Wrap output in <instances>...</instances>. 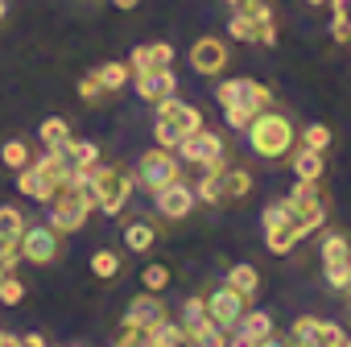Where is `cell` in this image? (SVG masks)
<instances>
[{"label": "cell", "mask_w": 351, "mask_h": 347, "mask_svg": "<svg viewBox=\"0 0 351 347\" xmlns=\"http://www.w3.org/2000/svg\"><path fill=\"white\" fill-rule=\"evenodd\" d=\"M75 178V165L66 161L62 149H46L38 161H29L25 169H17V191L34 203H50L66 182Z\"/></svg>", "instance_id": "6da1fadb"}, {"label": "cell", "mask_w": 351, "mask_h": 347, "mask_svg": "<svg viewBox=\"0 0 351 347\" xmlns=\"http://www.w3.org/2000/svg\"><path fill=\"white\" fill-rule=\"evenodd\" d=\"M244 132H248V149H252L256 157H265V161H277V157L293 153V141H298L293 124H289L281 112H273V108L256 112Z\"/></svg>", "instance_id": "7a4b0ae2"}, {"label": "cell", "mask_w": 351, "mask_h": 347, "mask_svg": "<svg viewBox=\"0 0 351 347\" xmlns=\"http://www.w3.org/2000/svg\"><path fill=\"white\" fill-rule=\"evenodd\" d=\"M132 174L116 169V165H95L91 169V191H95V211L104 215H120L132 199Z\"/></svg>", "instance_id": "3957f363"}, {"label": "cell", "mask_w": 351, "mask_h": 347, "mask_svg": "<svg viewBox=\"0 0 351 347\" xmlns=\"http://www.w3.org/2000/svg\"><path fill=\"white\" fill-rule=\"evenodd\" d=\"M261 219H265V244H269V252H273V256L293 252V244L302 240V228H298L293 207H289L285 199H281V203H269Z\"/></svg>", "instance_id": "277c9868"}, {"label": "cell", "mask_w": 351, "mask_h": 347, "mask_svg": "<svg viewBox=\"0 0 351 347\" xmlns=\"http://www.w3.org/2000/svg\"><path fill=\"white\" fill-rule=\"evenodd\" d=\"M132 182L136 187H145V191H161V187H169V182H178V157H173V149H149V153H141V161H136V174H132Z\"/></svg>", "instance_id": "5b68a950"}, {"label": "cell", "mask_w": 351, "mask_h": 347, "mask_svg": "<svg viewBox=\"0 0 351 347\" xmlns=\"http://www.w3.org/2000/svg\"><path fill=\"white\" fill-rule=\"evenodd\" d=\"M215 95H219V104L223 108H244V112H265V108H273V91L265 87V83H256V79H223L219 87H215Z\"/></svg>", "instance_id": "8992f818"}, {"label": "cell", "mask_w": 351, "mask_h": 347, "mask_svg": "<svg viewBox=\"0 0 351 347\" xmlns=\"http://www.w3.org/2000/svg\"><path fill=\"white\" fill-rule=\"evenodd\" d=\"M322 277H326L330 289L351 294V244H347V236H339V232H330V236L322 240Z\"/></svg>", "instance_id": "52a82bcc"}, {"label": "cell", "mask_w": 351, "mask_h": 347, "mask_svg": "<svg viewBox=\"0 0 351 347\" xmlns=\"http://www.w3.org/2000/svg\"><path fill=\"white\" fill-rule=\"evenodd\" d=\"M343 326L339 322H326V318H314V314H302L293 318L289 326V347H343Z\"/></svg>", "instance_id": "ba28073f"}, {"label": "cell", "mask_w": 351, "mask_h": 347, "mask_svg": "<svg viewBox=\"0 0 351 347\" xmlns=\"http://www.w3.org/2000/svg\"><path fill=\"white\" fill-rule=\"evenodd\" d=\"M285 203L293 207L302 236H310V232H318V228L326 224V207H322V199H318V187H314V182H302V178H298V187L289 191V199H285Z\"/></svg>", "instance_id": "9c48e42d"}, {"label": "cell", "mask_w": 351, "mask_h": 347, "mask_svg": "<svg viewBox=\"0 0 351 347\" xmlns=\"http://www.w3.org/2000/svg\"><path fill=\"white\" fill-rule=\"evenodd\" d=\"M178 153H182V161H191V165L223 169V141H219L215 132H207V128H199V132L182 136V141H178Z\"/></svg>", "instance_id": "30bf717a"}, {"label": "cell", "mask_w": 351, "mask_h": 347, "mask_svg": "<svg viewBox=\"0 0 351 347\" xmlns=\"http://www.w3.org/2000/svg\"><path fill=\"white\" fill-rule=\"evenodd\" d=\"M58 232L50 228V224H42V228H25V236L17 240V252H21V261H29V265H50L54 256H58Z\"/></svg>", "instance_id": "8fae6325"}, {"label": "cell", "mask_w": 351, "mask_h": 347, "mask_svg": "<svg viewBox=\"0 0 351 347\" xmlns=\"http://www.w3.org/2000/svg\"><path fill=\"white\" fill-rule=\"evenodd\" d=\"M244 310H248V298L236 294L232 285H219V289L207 298V318H211L219 331H232V326L244 318Z\"/></svg>", "instance_id": "7c38bea8"}, {"label": "cell", "mask_w": 351, "mask_h": 347, "mask_svg": "<svg viewBox=\"0 0 351 347\" xmlns=\"http://www.w3.org/2000/svg\"><path fill=\"white\" fill-rule=\"evenodd\" d=\"M165 318H169V314H165V306H161V302H157V294H149V289H145V294H136V298L128 302V310H124V326H136V331H145V335H149V331H157Z\"/></svg>", "instance_id": "4fadbf2b"}, {"label": "cell", "mask_w": 351, "mask_h": 347, "mask_svg": "<svg viewBox=\"0 0 351 347\" xmlns=\"http://www.w3.org/2000/svg\"><path fill=\"white\" fill-rule=\"evenodd\" d=\"M191 67H195L199 75H207V79L223 75V67H228V46H223L219 38H199V42L191 46Z\"/></svg>", "instance_id": "5bb4252c"}, {"label": "cell", "mask_w": 351, "mask_h": 347, "mask_svg": "<svg viewBox=\"0 0 351 347\" xmlns=\"http://www.w3.org/2000/svg\"><path fill=\"white\" fill-rule=\"evenodd\" d=\"M195 203H199V199H195V191H191L182 178L157 191V211H161L165 219H186V215L195 211Z\"/></svg>", "instance_id": "9a60e30c"}, {"label": "cell", "mask_w": 351, "mask_h": 347, "mask_svg": "<svg viewBox=\"0 0 351 347\" xmlns=\"http://www.w3.org/2000/svg\"><path fill=\"white\" fill-rule=\"evenodd\" d=\"M169 62H173V46H169V42H145V46L132 50L128 71H132V75H145V71H161V67H169Z\"/></svg>", "instance_id": "2e32d148"}, {"label": "cell", "mask_w": 351, "mask_h": 347, "mask_svg": "<svg viewBox=\"0 0 351 347\" xmlns=\"http://www.w3.org/2000/svg\"><path fill=\"white\" fill-rule=\"evenodd\" d=\"M132 79H136V95H141L145 104H157V99L173 95V87H178V79H173L169 67H161V71H145V75H132Z\"/></svg>", "instance_id": "e0dca14e"}, {"label": "cell", "mask_w": 351, "mask_h": 347, "mask_svg": "<svg viewBox=\"0 0 351 347\" xmlns=\"http://www.w3.org/2000/svg\"><path fill=\"white\" fill-rule=\"evenodd\" d=\"M322 169H326V157H322L318 149H306V145H302V149L293 153V174H298L302 182H318Z\"/></svg>", "instance_id": "ac0fdd59"}, {"label": "cell", "mask_w": 351, "mask_h": 347, "mask_svg": "<svg viewBox=\"0 0 351 347\" xmlns=\"http://www.w3.org/2000/svg\"><path fill=\"white\" fill-rule=\"evenodd\" d=\"M58 149L66 153V161H71L75 169H95V165H99V145H95V141H75V136H71V141L58 145Z\"/></svg>", "instance_id": "d6986e66"}, {"label": "cell", "mask_w": 351, "mask_h": 347, "mask_svg": "<svg viewBox=\"0 0 351 347\" xmlns=\"http://www.w3.org/2000/svg\"><path fill=\"white\" fill-rule=\"evenodd\" d=\"M91 75H95V83H99L108 95H112V91H120V87H128V79H132L128 62H104V67H95Z\"/></svg>", "instance_id": "ffe728a7"}, {"label": "cell", "mask_w": 351, "mask_h": 347, "mask_svg": "<svg viewBox=\"0 0 351 347\" xmlns=\"http://www.w3.org/2000/svg\"><path fill=\"white\" fill-rule=\"evenodd\" d=\"M223 285H232L236 294L252 298V294L261 289V273H256L252 265H232V269H228V281H223Z\"/></svg>", "instance_id": "44dd1931"}, {"label": "cell", "mask_w": 351, "mask_h": 347, "mask_svg": "<svg viewBox=\"0 0 351 347\" xmlns=\"http://www.w3.org/2000/svg\"><path fill=\"white\" fill-rule=\"evenodd\" d=\"M153 240H157V232L149 228V219H132V224L124 228V244H128V252H149Z\"/></svg>", "instance_id": "7402d4cb"}, {"label": "cell", "mask_w": 351, "mask_h": 347, "mask_svg": "<svg viewBox=\"0 0 351 347\" xmlns=\"http://www.w3.org/2000/svg\"><path fill=\"white\" fill-rule=\"evenodd\" d=\"M236 326H240L248 339H256V343H261V339H269V335H277V331H273V318H269L265 310H244V318H240Z\"/></svg>", "instance_id": "603a6c76"}, {"label": "cell", "mask_w": 351, "mask_h": 347, "mask_svg": "<svg viewBox=\"0 0 351 347\" xmlns=\"http://www.w3.org/2000/svg\"><path fill=\"white\" fill-rule=\"evenodd\" d=\"M25 236V215L17 207H0V244H17Z\"/></svg>", "instance_id": "cb8c5ba5"}, {"label": "cell", "mask_w": 351, "mask_h": 347, "mask_svg": "<svg viewBox=\"0 0 351 347\" xmlns=\"http://www.w3.org/2000/svg\"><path fill=\"white\" fill-rule=\"evenodd\" d=\"M252 195V174L248 169H223V199H248Z\"/></svg>", "instance_id": "d4e9b609"}, {"label": "cell", "mask_w": 351, "mask_h": 347, "mask_svg": "<svg viewBox=\"0 0 351 347\" xmlns=\"http://www.w3.org/2000/svg\"><path fill=\"white\" fill-rule=\"evenodd\" d=\"M38 136H42V145H46V149H58V145H66V141H71V124H66L62 116H50V120H42Z\"/></svg>", "instance_id": "484cf974"}, {"label": "cell", "mask_w": 351, "mask_h": 347, "mask_svg": "<svg viewBox=\"0 0 351 347\" xmlns=\"http://www.w3.org/2000/svg\"><path fill=\"white\" fill-rule=\"evenodd\" d=\"M207 322H211V318H207V298H186V306H182V322H178V326H182L186 335H195V331L207 326Z\"/></svg>", "instance_id": "4316f807"}, {"label": "cell", "mask_w": 351, "mask_h": 347, "mask_svg": "<svg viewBox=\"0 0 351 347\" xmlns=\"http://www.w3.org/2000/svg\"><path fill=\"white\" fill-rule=\"evenodd\" d=\"M34 161V153H29V145L25 141H5V149H0V165H5V169H25Z\"/></svg>", "instance_id": "83f0119b"}, {"label": "cell", "mask_w": 351, "mask_h": 347, "mask_svg": "<svg viewBox=\"0 0 351 347\" xmlns=\"http://www.w3.org/2000/svg\"><path fill=\"white\" fill-rule=\"evenodd\" d=\"M169 281H173V273H169V265H161V261H149V265L141 269V285H145L149 294H161Z\"/></svg>", "instance_id": "f1b7e54d"}, {"label": "cell", "mask_w": 351, "mask_h": 347, "mask_svg": "<svg viewBox=\"0 0 351 347\" xmlns=\"http://www.w3.org/2000/svg\"><path fill=\"white\" fill-rule=\"evenodd\" d=\"M256 34H261V25H256L252 17H244V13H232V17H228V38L256 46Z\"/></svg>", "instance_id": "f546056e"}, {"label": "cell", "mask_w": 351, "mask_h": 347, "mask_svg": "<svg viewBox=\"0 0 351 347\" xmlns=\"http://www.w3.org/2000/svg\"><path fill=\"white\" fill-rule=\"evenodd\" d=\"M182 347H228V331H219L215 322H207V326H199L195 335H186Z\"/></svg>", "instance_id": "4dcf8cb0"}, {"label": "cell", "mask_w": 351, "mask_h": 347, "mask_svg": "<svg viewBox=\"0 0 351 347\" xmlns=\"http://www.w3.org/2000/svg\"><path fill=\"white\" fill-rule=\"evenodd\" d=\"M91 273H95L99 281H116V277H120V256L108 252V248H99V252L91 256Z\"/></svg>", "instance_id": "1f68e13d"}, {"label": "cell", "mask_w": 351, "mask_h": 347, "mask_svg": "<svg viewBox=\"0 0 351 347\" xmlns=\"http://www.w3.org/2000/svg\"><path fill=\"white\" fill-rule=\"evenodd\" d=\"M195 199H203V203H223V169H207V178L199 182Z\"/></svg>", "instance_id": "d6a6232c"}, {"label": "cell", "mask_w": 351, "mask_h": 347, "mask_svg": "<svg viewBox=\"0 0 351 347\" xmlns=\"http://www.w3.org/2000/svg\"><path fill=\"white\" fill-rule=\"evenodd\" d=\"M149 339H153L157 347H182V343H186V331H182L178 322H169V318H165L157 331H149Z\"/></svg>", "instance_id": "836d02e7"}, {"label": "cell", "mask_w": 351, "mask_h": 347, "mask_svg": "<svg viewBox=\"0 0 351 347\" xmlns=\"http://www.w3.org/2000/svg\"><path fill=\"white\" fill-rule=\"evenodd\" d=\"M153 136H157L161 149H178V141H182V132H178V124H173V116H157Z\"/></svg>", "instance_id": "e575fe53"}, {"label": "cell", "mask_w": 351, "mask_h": 347, "mask_svg": "<svg viewBox=\"0 0 351 347\" xmlns=\"http://www.w3.org/2000/svg\"><path fill=\"white\" fill-rule=\"evenodd\" d=\"M0 302H5V306H21V302H25V281H21L17 273H5V277H0Z\"/></svg>", "instance_id": "d590c367"}, {"label": "cell", "mask_w": 351, "mask_h": 347, "mask_svg": "<svg viewBox=\"0 0 351 347\" xmlns=\"http://www.w3.org/2000/svg\"><path fill=\"white\" fill-rule=\"evenodd\" d=\"M173 124H178V132H182V136H191V132H199V128H203V112H199L195 104H182L178 112H173Z\"/></svg>", "instance_id": "8d00e7d4"}, {"label": "cell", "mask_w": 351, "mask_h": 347, "mask_svg": "<svg viewBox=\"0 0 351 347\" xmlns=\"http://www.w3.org/2000/svg\"><path fill=\"white\" fill-rule=\"evenodd\" d=\"M232 9H236V13H244V17H252L256 25H273V9L265 5V0H236Z\"/></svg>", "instance_id": "74e56055"}, {"label": "cell", "mask_w": 351, "mask_h": 347, "mask_svg": "<svg viewBox=\"0 0 351 347\" xmlns=\"http://www.w3.org/2000/svg\"><path fill=\"white\" fill-rule=\"evenodd\" d=\"M302 145L326 153V145H330V128H326V124H306V128H302Z\"/></svg>", "instance_id": "f35d334b"}, {"label": "cell", "mask_w": 351, "mask_h": 347, "mask_svg": "<svg viewBox=\"0 0 351 347\" xmlns=\"http://www.w3.org/2000/svg\"><path fill=\"white\" fill-rule=\"evenodd\" d=\"M104 95H108V91L95 83V75H83V79H79V99H83V104L95 108V104H104Z\"/></svg>", "instance_id": "ab89813d"}, {"label": "cell", "mask_w": 351, "mask_h": 347, "mask_svg": "<svg viewBox=\"0 0 351 347\" xmlns=\"http://www.w3.org/2000/svg\"><path fill=\"white\" fill-rule=\"evenodd\" d=\"M330 38H335L339 46H351V21H339V17H330Z\"/></svg>", "instance_id": "60d3db41"}, {"label": "cell", "mask_w": 351, "mask_h": 347, "mask_svg": "<svg viewBox=\"0 0 351 347\" xmlns=\"http://www.w3.org/2000/svg\"><path fill=\"white\" fill-rule=\"evenodd\" d=\"M223 120H228L232 128H248V120H252V112H244V108H223Z\"/></svg>", "instance_id": "b9f144b4"}, {"label": "cell", "mask_w": 351, "mask_h": 347, "mask_svg": "<svg viewBox=\"0 0 351 347\" xmlns=\"http://www.w3.org/2000/svg\"><path fill=\"white\" fill-rule=\"evenodd\" d=\"M145 343V331H136V326H124V335L112 343V347H141Z\"/></svg>", "instance_id": "7bdbcfd3"}, {"label": "cell", "mask_w": 351, "mask_h": 347, "mask_svg": "<svg viewBox=\"0 0 351 347\" xmlns=\"http://www.w3.org/2000/svg\"><path fill=\"white\" fill-rule=\"evenodd\" d=\"M228 347H256V339H248L240 326H232V331H228Z\"/></svg>", "instance_id": "ee69618b"}, {"label": "cell", "mask_w": 351, "mask_h": 347, "mask_svg": "<svg viewBox=\"0 0 351 347\" xmlns=\"http://www.w3.org/2000/svg\"><path fill=\"white\" fill-rule=\"evenodd\" d=\"M326 5H330V17L351 21V0H326Z\"/></svg>", "instance_id": "f6af8a7d"}, {"label": "cell", "mask_w": 351, "mask_h": 347, "mask_svg": "<svg viewBox=\"0 0 351 347\" xmlns=\"http://www.w3.org/2000/svg\"><path fill=\"white\" fill-rule=\"evenodd\" d=\"M21 347H50V343H46L42 335H25V339H21Z\"/></svg>", "instance_id": "bcb514c9"}, {"label": "cell", "mask_w": 351, "mask_h": 347, "mask_svg": "<svg viewBox=\"0 0 351 347\" xmlns=\"http://www.w3.org/2000/svg\"><path fill=\"white\" fill-rule=\"evenodd\" d=\"M112 5H116V9H120V13H132V9H136V5H141V0H112Z\"/></svg>", "instance_id": "7dc6e473"}, {"label": "cell", "mask_w": 351, "mask_h": 347, "mask_svg": "<svg viewBox=\"0 0 351 347\" xmlns=\"http://www.w3.org/2000/svg\"><path fill=\"white\" fill-rule=\"evenodd\" d=\"M256 347H289V343H285V339H277V335H269V339H261Z\"/></svg>", "instance_id": "c3c4849f"}, {"label": "cell", "mask_w": 351, "mask_h": 347, "mask_svg": "<svg viewBox=\"0 0 351 347\" xmlns=\"http://www.w3.org/2000/svg\"><path fill=\"white\" fill-rule=\"evenodd\" d=\"M0 347H21V339H5V343H0Z\"/></svg>", "instance_id": "681fc988"}, {"label": "cell", "mask_w": 351, "mask_h": 347, "mask_svg": "<svg viewBox=\"0 0 351 347\" xmlns=\"http://www.w3.org/2000/svg\"><path fill=\"white\" fill-rule=\"evenodd\" d=\"M141 347H157V343H153V339H149V335H145V343H141Z\"/></svg>", "instance_id": "f907efd6"}, {"label": "cell", "mask_w": 351, "mask_h": 347, "mask_svg": "<svg viewBox=\"0 0 351 347\" xmlns=\"http://www.w3.org/2000/svg\"><path fill=\"white\" fill-rule=\"evenodd\" d=\"M306 5H326V0H306Z\"/></svg>", "instance_id": "816d5d0a"}, {"label": "cell", "mask_w": 351, "mask_h": 347, "mask_svg": "<svg viewBox=\"0 0 351 347\" xmlns=\"http://www.w3.org/2000/svg\"><path fill=\"white\" fill-rule=\"evenodd\" d=\"M0 17H5V0H0Z\"/></svg>", "instance_id": "f5cc1de1"}, {"label": "cell", "mask_w": 351, "mask_h": 347, "mask_svg": "<svg viewBox=\"0 0 351 347\" xmlns=\"http://www.w3.org/2000/svg\"><path fill=\"white\" fill-rule=\"evenodd\" d=\"M5 339H9V335H5V331H0V343H5Z\"/></svg>", "instance_id": "db71d44e"}, {"label": "cell", "mask_w": 351, "mask_h": 347, "mask_svg": "<svg viewBox=\"0 0 351 347\" xmlns=\"http://www.w3.org/2000/svg\"><path fill=\"white\" fill-rule=\"evenodd\" d=\"M343 347H351V339H343Z\"/></svg>", "instance_id": "11a10c76"}, {"label": "cell", "mask_w": 351, "mask_h": 347, "mask_svg": "<svg viewBox=\"0 0 351 347\" xmlns=\"http://www.w3.org/2000/svg\"><path fill=\"white\" fill-rule=\"evenodd\" d=\"M228 5H236V0H228Z\"/></svg>", "instance_id": "9f6ffc18"}]
</instances>
